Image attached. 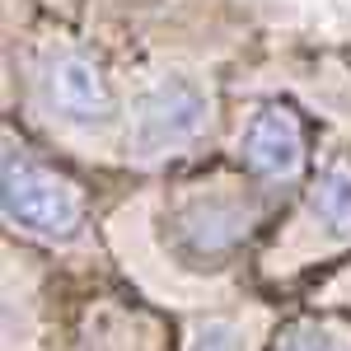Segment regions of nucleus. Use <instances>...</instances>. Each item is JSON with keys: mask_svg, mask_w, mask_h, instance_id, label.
<instances>
[{"mask_svg": "<svg viewBox=\"0 0 351 351\" xmlns=\"http://www.w3.org/2000/svg\"><path fill=\"white\" fill-rule=\"evenodd\" d=\"M43 89H47V104L71 122H104L112 112L108 80L84 52H56L43 71Z\"/></svg>", "mask_w": 351, "mask_h": 351, "instance_id": "3", "label": "nucleus"}, {"mask_svg": "<svg viewBox=\"0 0 351 351\" xmlns=\"http://www.w3.org/2000/svg\"><path fill=\"white\" fill-rule=\"evenodd\" d=\"M304 160V136H300V122L291 108L271 104L263 108L248 132H243V164L258 173V178H291Z\"/></svg>", "mask_w": 351, "mask_h": 351, "instance_id": "4", "label": "nucleus"}, {"mask_svg": "<svg viewBox=\"0 0 351 351\" xmlns=\"http://www.w3.org/2000/svg\"><path fill=\"white\" fill-rule=\"evenodd\" d=\"M248 225V211H239L234 202H197L183 211V239L197 248V253H216V248H230L239 239V230Z\"/></svg>", "mask_w": 351, "mask_h": 351, "instance_id": "5", "label": "nucleus"}, {"mask_svg": "<svg viewBox=\"0 0 351 351\" xmlns=\"http://www.w3.org/2000/svg\"><path fill=\"white\" fill-rule=\"evenodd\" d=\"M309 206L328 230H351V169H328L309 192Z\"/></svg>", "mask_w": 351, "mask_h": 351, "instance_id": "6", "label": "nucleus"}, {"mask_svg": "<svg viewBox=\"0 0 351 351\" xmlns=\"http://www.w3.org/2000/svg\"><path fill=\"white\" fill-rule=\"evenodd\" d=\"M202 127H206V99H202V89L188 80H164L155 89H145L141 104H136L132 150L150 160V155L188 145Z\"/></svg>", "mask_w": 351, "mask_h": 351, "instance_id": "2", "label": "nucleus"}, {"mask_svg": "<svg viewBox=\"0 0 351 351\" xmlns=\"http://www.w3.org/2000/svg\"><path fill=\"white\" fill-rule=\"evenodd\" d=\"M5 216L24 230L71 239L80 230V197L61 173L43 169L38 160L10 145L5 150Z\"/></svg>", "mask_w": 351, "mask_h": 351, "instance_id": "1", "label": "nucleus"}, {"mask_svg": "<svg viewBox=\"0 0 351 351\" xmlns=\"http://www.w3.org/2000/svg\"><path fill=\"white\" fill-rule=\"evenodd\" d=\"M276 351H351V347L337 342V337H328V332H319V328H291L276 342Z\"/></svg>", "mask_w": 351, "mask_h": 351, "instance_id": "7", "label": "nucleus"}, {"mask_svg": "<svg viewBox=\"0 0 351 351\" xmlns=\"http://www.w3.org/2000/svg\"><path fill=\"white\" fill-rule=\"evenodd\" d=\"M192 351H239V342H234V328L225 324H211L197 332V342H192Z\"/></svg>", "mask_w": 351, "mask_h": 351, "instance_id": "8", "label": "nucleus"}]
</instances>
